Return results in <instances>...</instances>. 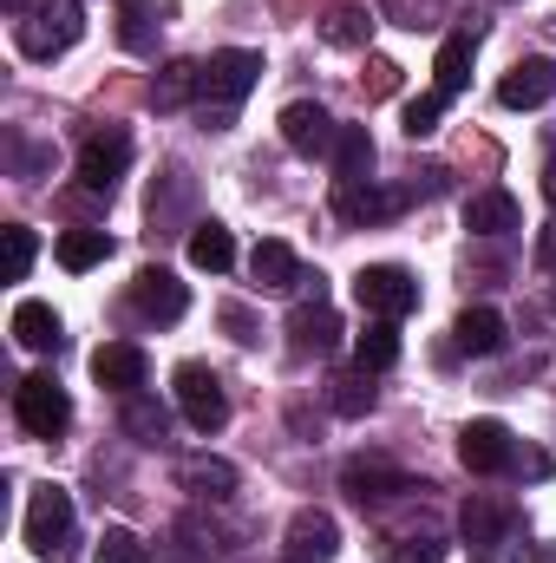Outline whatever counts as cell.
<instances>
[{
    "label": "cell",
    "instance_id": "6da1fadb",
    "mask_svg": "<svg viewBox=\"0 0 556 563\" xmlns=\"http://www.w3.org/2000/svg\"><path fill=\"white\" fill-rule=\"evenodd\" d=\"M256 79H263V53H249V46H223V53H210V59L197 66L203 132H223V125L236 119V106L256 92Z\"/></svg>",
    "mask_w": 556,
    "mask_h": 563
},
{
    "label": "cell",
    "instance_id": "7a4b0ae2",
    "mask_svg": "<svg viewBox=\"0 0 556 563\" xmlns=\"http://www.w3.org/2000/svg\"><path fill=\"white\" fill-rule=\"evenodd\" d=\"M79 33H86L79 0H33V13H20V53L26 59H59L79 46Z\"/></svg>",
    "mask_w": 556,
    "mask_h": 563
},
{
    "label": "cell",
    "instance_id": "3957f363",
    "mask_svg": "<svg viewBox=\"0 0 556 563\" xmlns=\"http://www.w3.org/2000/svg\"><path fill=\"white\" fill-rule=\"evenodd\" d=\"M73 544V498L59 485H33L26 498V551L40 563H59Z\"/></svg>",
    "mask_w": 556,
    "mask_h": 563
},
{
    "label": "cell",
    "instance_id": "277c9868",
    "mask_svg": "<svg viewBox=\"0 0 556 563\" xmlns=\"http://www.w3.org/2000/svg\"><path fill=\"white\" fill-rule=\"evenodd\" d=\"M13 420L26 426L33 439H59V432L73 426V400H66V387H59L53 374H26V380L13 387Z\"/></svg>",
    "mask_w": 556,
    "mask_h": 563
},
{
    "label": "cell",
    "instance_id": "5b68a950",
    "mask_svg": "<svg viewBox=\"0 0 556 563\" xmlns=\"http://www.w3.org/2000/svg\"><path fill=\"white\" fill-rule=\"evenodd\" d=\"M354 295H360V308H367L374 321H400V314L419 308V282H413V269H400V263H367V269L354 276Z\"/></svg>",
    "mask_w": 556,
    "mask_h": 563
},
{
    "label": "cell",
    "instance_id": "8992f818",
    "mask_svg": "<svg viewBox=\"0 0 556 563\" xmlns=\"http://www.w3.org/2000/svg\"><path fill=\"white\" fill-rule=\"evenodd\" d=\"M177 407H184V420L197 426V432H223V420H230V394H223V380L203 361L177 367Z\"/></svg>",
    "mask_w": 556,
    "mask_h": 563
},
{
    "label": "cell",
    "instance_id": "52a82bcc",
    "mask_svg": "<svg viewBox=\"0 0 556 563\" xmlns=\"http://www.w3.org/2000/svg\"><path fill=\"white\" fill-rule=\"evenodd\" d=\"M458 459L478 478H498V472H518V439H511V426H498V420H471L458 432Z\"/></svg>",
    "mask_w": 556,
    "mask_h": 563
},
{
    "label": "cell",
    "instance_id": "ba28073f",
    "mask_svg": "<svg viewBox=\"0 0 556 563\" xmlns=\"http://www.w3.org/2000/svg\"><path fill=\"white\" fill-rule=\"evenodd\" d=\"M341 492L354 498V505H387V498H407V492H425L413 485L400 465H387V459H347L341 465Z\"/></svg>",
    "mask_w": 556,
    "mask_h": 563
},
{
    "label": "cell",
    "instance_id": "9c48e42d",
    "mask_svg": "<svg viewBox=\"0 0 556 563\" xmlns=\"http://www.w3.org/2000/svg\"><path fill=\"white\" fill-rule=\"evenodd\" d=\"M125 164H132V132H119V125H105L79 144V184L86 190H112L125 177Z\"/></svg>",
    "mask_w": 556,
    "mask_h": 563
},
{
    "label": "cell",
    "instance_id": "30bf717a",
    "mask_svg": "<svg viewBox=\"0 0 556 563\" xmlns=\"http://www.w3.org/2000/svg\"><path fill=\"white\" fill-rule=\"evenodd\" d=\"M334 139H341V125H334L321 106L294 99V106L281 112V144H288L294 157H334Z\"/></svg>",
    "mask_w": 556,
    "mask_h": 563
},
{
    "label": "cell",
    "instance_id": "8fae6325",
    "mask_svg": "<svg viewBox=\"0 0 556 563\" xmlns=\"http://www.w3.org/2000/svg\"><path fill=\"white\" fill-rule=\"evenodd\" d=\"M556 99V66L551 59H518L504 79H498V106L504 112H537Z\"/></svg>",
    "mask_w": 556,
    "mask_h": 563
},
{
    "label": "cell",
    "instance_id": "7c38bea8",
    "mask_svg": "<svg viewBox=\"0 0 556 563\" xmlns=\"http://www.w3.org/2000/svg\"><path fill=\"white\" fill-rule=\"evenodd\" d=\"M132 308H138L144 321H184L190 288L170 276V269H138V276H132Z\"/></svg>",
    "mask_w": 556,
    "mask_h": 563
},
{
    "label": "cell",
    "instance_id": "4fadbf2b",
    "mask_svg": "<svg viewBox=\"0 0 556 563\" xmlns=\"http://www.w3.org/2000/svg\"><path fill=\"white\" fill-rule=\"evenodd\" d=\"M341 551V525L327 511H294L288 518V563H334Z\"/></svg>",
    "mask_w": 556,
    "mask_h": 563
},
{
    "label": "cell",
    "instance_id": "5bb4252c",
    "mask_svg": "<svg viewBox=\"0 0 556 563\" xmlns=\"http://www.w3.org/2000/svg\"><path fill=\"white\" fill-rule=\"evenodd\" d=\"M92 380L112 387V394H138L144 380H151V361H144V347H132V341H105L92 354Z\"/></svg>",
    "mask_w": 556,
    "mask_h": 563
},
{
    "label": "cell",
    "instance_id": "9a60e30c",
    "mask_svg": "<svg viewBox=\"0 0 556 563\" xmlns=\"http://www.w3.org/2000/svg\"><path fill=\"white\" fill-rule=\"evenodd\" d=\"M288 341H294V354H334L341 314H334L327 301H301V308L288 314Z\"/></svg>",
    "mask_w": 556,
    "mask_h": 563
},
{
    "label": "cell",
    "instance_id": "2e32d148",
    "mask_svg": "<svg viewBox=\"0 0 556 563\" xmlns=\"http://www.w3.org/2000/svg\"><path fill=\"white\" fill-rule=\"evenodd\" d=\"M400 203H407V197H400V190H374V177H367V184H341V190H334V210H341L347 223H360V230H367V223L400 217Z\"/></svg>",
    "mask_w": 556,
    "mask_h": 563
},
{
    "label": "cell",
    "instance_id": "e0dca14e",
    "mask_svg": "<svg viewBox=\"0 0 556 563\" xmlns=\"http://www.w3.org/2000/svg\"><path fill=\"white\" fill-rule=\"evenodd\" d=\"M13 341H20L26 354H59V347H66V328H59L53 301H20V308H13Z\"/></svg>",
    "mask_w": 556,
    "mask_h": 563
},
{
    "label": "cell",
    "instance_id": "ac0fdd59",
    "mask_svg": "<svg viewBox=\"0 0 556 563\" xmlns=\"http://www.w3.org/2000/svg\"><path fill=\"white\" fill-rule=\"evenodd\" d=\"M452 347L458 354H504V314L498 308H465L458 321H452Z\"/></svg>",
    "mask_w": 556,
    "mask_h": 563
},
{
    "label": "cell",
    "instance_id": "d6986e66",
    "mask_svg": "<svg viewBox=\"0 0 556 563\" xmlns=\"http://www.w3.org/2000/svg\"><path fill=\"white\" fill-rule=\"evenodd\" d=\"M471 59H478V33H452V40L438 46V59H432V79H438L432 92H445V99L465 92V86H471Z\"/></svg>",
    "mask_w": 556,
    "mask_h": 563
},
{
    "label": "cell",
    "instance_id": "ffe728a7",
    "mask_svg": "<svg viewBox=\"0 0 556 563\" xmlns=\"http://www.w3.org/2000/svg\"><path fill=\"white\" fill-rule=\"evenodd\" d=\"M465 230L471 236H511L518 230V197L511 190H478L465 203Z\"/></svg>",
    "mask_w": 556,
    "mask_h": 563
},
{
    "label": "cell",
    "instance_id": "44dd1931",
    "mask_svg": "<svg viewBox=\"0 0 556 563\" xmlns=\"http://www.w3.org/2000/svg\"><path fill=\"white\" fill-rule=\"evenodd\" d=\"M458 531H465V544H504V531H511V505H498V498H465V511H458Z\"/></svg>",
    "mask_w": 556,
    "mask_h": 563
},
{
    "label": "cell",
    "instance_id": "7402d4cb",
    "mask_svg": "<svg viewBox=\"0 0 556 563\" xmlns=\"http://www.w3.org/2000/svg\"><path fill=\"white\" fill-rule=\"evenodd\" d=\"M374 170V132L367 125H341L334 139V184H367Z\"/></svg>",
    "mask_w": 556,
    "mask_h": 563
},
{
    "label": "cell",
    "instance_id": "603a6c76",
    "mask_svg": "<svg viewBox=\"0 0 556 563\" xmlns=\"http://www.w3.org/2000/svg\"><path fill=\"white\" fill-rule=\"evenodd\" d=\"M177 478H184V492H197V498H210V505L236 492V465H230V459H184Z\"/></svg>",
    "mask_w": 556,
    "mask_h": 563
},
{
    "label": "cell",
    "instance_id": "cb8c5ba5",
    "mask_svg": "<svg viewBox=\"0 0 556 563\" xmlns=\"http://www.w3.org/2000/svg\"><path fill=\"white\" fill-rule=\"evenodd\" d=\"M249 276L263 282V288H294V282H301V263H294V250H288V243L263 236V243L249 250Z\"/></svg>",
    "mask_w": 556,
    "mask_h": 563
},
{
    "label": "cell",
    "instance_id": "d4e9b609",
    "mask_svg": "<svg viewBox=\"0 0 556 563\" xmlns=\"http://www.w3.org/2000/svg\"><path fill=\"white\" fill-rule=\"evenodd\" d=\"M53 256H59V269H73V276H86V269H99V263L112 256V236H105V230H66Z\"/></svg>",
    "mask_w": 556,
    "mask_h": 563
},
{
    "label": "cell",
    "instance_id": "484cf974",
    "mask_svg": "<svg viewBox=\"0 0 556 563\" xmlns=\"http://www.w3.org/2000/svg\"><path fill=\"white\" fill-rule=\"evenodd\" d=\"M190 263L210 269V276L236 269V236H230L223 223H197V230H190Z\"/></svg>",
    "mask_w": 556,
    "mask_h": 563
},
{
    "label": "cell",
    "instance_id": "4316f807",
    "mask_svg": "<svg viewBox=\"0 0 556 563\" xmlns=\"http://www.w3.org/2000/svg\"><path fill=\"white\" fill-rule=\"evenodd\" d=\"M354 361H360L367 374H387V367L400 361V334H393V321H374L367 334H354Z\"/></svg>",
    "mask_w": 556,
    "mask_h": 563
},
{
    "label": "cell",
    "instance_id": "83f0119b",
    "mask_svg": "<svg viewBox=\"0 0 556 563\" xmlns=\"http://www.w3.org/2000/svg\"><path fill=\"white\" fill-rule=\"evenodd\" d=\"M190 99H197V66L177 59V66H164V73L151 79V106H157V112H177V106H190Z\"/></svg>",
    "mask_w": 556,
    "mask_h": 563
},
{
    "label": "cell",
    "instance_id": "f1b7e54d",
    "mask_svg": "<svg viewBox=\"0 0 556 563\" xmlns=\"http://www.w3.org/2000/svg\"><path fill=\"white\" fill-rule=\"evenodd\" d=\"M327 407H334L341 420H360V413L374 407V387H367V367H360V374H334V380H327Z\"/></svg>",
    "mask_w": 556,
    "mask_h": 563
},
{
    "label": "cell",
    "instance_id": "f546056e",
    "mask_svg": "<svg viewBox=\"0 0 556 563\" xmlns=\"http://www.w3.org/2000/svg\"><path fill=\"white\" fill-rule=\"evenodd\" d=\"M125 432H132V439H144V445H157V439L170 432V413H164L151 394H125Z\"/></svg>",
    "mask_w": 556,
    "mask_h": 563
},
{
    "label": "cell",
    "instance_id": "4dcf8cb0",
    "mask_svg": "<svg viewBox=\"0 0 556 563\" xmlns=\"http://www.w3.org/2000/svg\"><path fill=\"white\" fill-rule=\"evenodd\" d=\"M367 33H374L367 7H334V13L321 20V40H327V46H367Z\"/></svg>",
    "mask_w": 556,
    "mask_h": 563
},
{
    "label": "cell",
    "instance_id": "1f68e13d",
    "mask_svg": "<svg viewBox=\"0 0 556 563\" xmlns=\"http://www.w3.org/2000/svg\"><path fill=\"white\" fill-rule=\"evenodd\" d=\"M92 563H151V558H144V538H138V531H125V525H105V538H99Z\"/></svg>",
    "mask_w": 556,
    "mask_h": 563
},
{
    "label": "cell",
    "instance_id": "d6a6232c",
    "mask_svg": "<svg viewBox=\"0 0 556 563\" xmlns=\"http://www.w3.org/2000/svg\"><path fill=\"white\" fill-rule=\"evenodd\" d=\"M380 13L393 20V26H438L445 20V0H380Z\"/></svg>",
    "mask_w": 556,
    "mask_h": 563
},
{
    "label": "cell",
    "instance_id": "836d02e7",
    "mask_svg": "<svg viewBox=\"0 0 556 563\" xmlns=\"http://www.w3.org/2000/svg\"><path fill=\"white\" fill-rule=\"evenodd\" d=\"M119 40L132 53H151V0H119Z\"/></svg>",
    "mask_w": 556,
    "mask_h": 563
},
{
    "label": "cell",
    "instance_id": "e575fe53",
    "mask_svg": "<svg viewBox=\"0 0 556 563\" xmlns=\"http://www.w3.org/2000/svg\"><path fill=\"white\" fill-rule=\"evenodd\" d=\"M438 112H445V92H425V99H413V106H407V119H400V125H407V139H432V132H438Z\"/></svg>",
    "mask_w": 556,
    "mask_h": 563
},
{
    "label": "cell",
    "instance_id": "d590c367",
    "mask_svg": "<svg viewBox=\"0 0 556 563\" xmlns=\"http://www.w3.org/2000/svg\"><path fill=\"white\" fill-rule=\"evenodd\" d=\"M33 250H40V243H33V230H20V223H13V230H7V282H26Z\"/></svg>",
    "mask_w": 556,
    "mask_h": 563
},
{
    "label": "cell",
    "instance_id": "8d00e7d4",
    "mask_svg": "<svg viewBox=\"0 0 556 563\" xmlns=\"http://www.w3.org/2000/svg\"><path fill=\"white\" fill-rule=\"evenodd\" d=\"M393 563H445V544H438L432 531H419V538H400V544H393Z\"/></svg>",
    "mask_w": 556,
    "mask_h": 563
},
{
    "label": "cell",
    "instance_id": "74e56055",
    "mask_svg": "<svg viewBox=\"0 0 556 563\" xmlns=\"http://www.w3.org/2000/svg\"><path fill=\"white\" fill-rule=\"evenodd\" d=\"M216 321H223V328H230V341H243V347H256V341H263V328H256V314H249L243 301H230Z\"/></svg>",
    "mask_w": 556,
    "mask_h": 563
},
{
    "label": "cell",
    "instance_id": "f35d334b",
    "mask_svg": "<svg viewBox=\"0 0 556 563\" xmlns=\"http://www.w3.org/2000/svg\"><path fill=\"white\" fill-rule=\"evenodd\" d=\"M393 86H400V66H393V59H374V66H367V92H380V99H387Z\"/></svg>",
    "mask_w": 556,
    "mask_h": 563
},
{
    "label": "cell",
    "instance_id": "ab89813d",
    "mask_svg": "<svg viewBox=\"0 0 556 563\" xmlns=\"http://www.w3.org/2000/svg\"><path fill=\"white\" fill-rule=\"evenodd\" d=\"M537 269H556V223H544V236H537Z\"/></svg>",
    "mask_w": 556,
    "mask_h": 563
},
{
    "label": "cell",
    "instance_id": "60d3db41",
    "mask_svg": "<svg viewBox=\"0 0 556 563\" xmlns=\"http://www.w3.org/2000/svg\"><path fill=\"white\" fill-rule=\"evenodd\" d=\"M544 197H551V203H556V157H551V164H544Z\"/></svg>",
    "mask_w": 556,
    "mask_h": 563
},
{
    "label": "cell",
    "instance_id": "b9f144b4",
    "mask_svg": "<svg viewBox=\"0 0 556 563\" xmlns=\"http://www.w3.org/2000/svg\"><path fill=\"white\" fill-rule=\"evenodd\" d=\"M531 563H556V544H537V551H531Z\"/></svg>",
    "mask_w": 556,
    "mask_h": 563
},
{
    "label": "cell",
    "instance_id": "7bdbcfd3",
    "mask_svg": "<svg viewBox=\"0 0 556 563\" xmlns=\"http://www.w3.org/2000/svg\"><path fill=\"white\" fill-rule=\"evenodd\" d=\"M0 7H7V13H33V0H0Z\"/></svg>",
    "mask_w": 556,
    "mask_h": 563
},
{
    "label": "cell",
    "instance_id": "ee69618b",
    "mask_svg": "<svg viewBox=\"0 0 556 563\" xmlns=\"http://www.w3.org/2000/svg\"><path fill=\"white\" fill-rule=\"evenodd\" d=\"M551 314H556V288H551Z\"/></svg>",
    "mask_w": 556,
    "mask_h": 563
}]
</instances>
